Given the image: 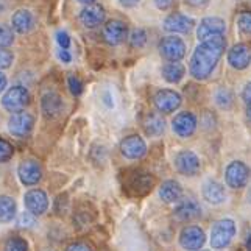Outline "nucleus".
Masks as SVG:
<instances>
[{
  "mask_svg": "<svg viewBox=\"0 0 251 251\" xmlns=\"http://www.w3.org/2000/svg\"><path fill=\"white\" fill-rule=\"evenodd\" d=\"M225 49H226L225 34L201 41V44L195 49L192 58H190V66H189L190 75L195 80H206L214 72V69L220 61Z\"/></svg>",
  "mask_w": 251,
  "mask_h": 251,
  "instance_id": "nucleus-1",
  "label": "nucleus"
},
{
  "mask_svg": "<svg viewBox=\"0 0 251 251\" xmlns=\"http://www.w3.org/2000/svg\"><path fill=\"white\" fill-rule=\"evenodd\" d=\"M154 184H156V179L149 172L133 169L124 173V190L129 197L139 198L149 195Z\"/></svg>",
  "mask_w": 251,
  "mask_h": 251,
  "instance_id": "nucleus-2",
  "label": "nucleus"
},
{
  "mask_svg": "<svg viewBox=\"0 0 251 251\" xmlns=\"http://www.w3.org/2000/svg\"><path fill=\"white\" fill-rule=\"evenodd\" d=\"M236 236V223L231 219H222L217 220L211 228V236H209V242L211 247L214 250H223L226 248L232 239Z\"/></svg>",
  "mask_w": 251,
  "mask_h": 251,
  "instance_id": "nucleus-3",
  "label": "nucleus"
},
{
  "mask_svg": "<svg viewBox=\"0 0 251 251\" xmlns=\"http://www.w3.org/2000/svg\"><path fill=\"white\" fill-rule=\"evenodd\" d=\"M28 103H30V92L25 86L21 84H16L13 88H10L2 97V106L8 112H11V114L24 111Z\"/></svg>",
  "mask_w": 251,
  "mask_h": 251,
  "instance_id": "nucleus-4",
  "label": "nucleus"
},
{
  "mask_svg": "<svg viewBox=\"0 0 251 251\" xmlns=\"http://www.w3.org/2000/svg\"><path fill=\"white\" fill-rule=\"evenodd\" d=\"M250 175L251 170L244 161H232L225 170V181L231 189H242L248 184Z\"/></svg>",
  "mask_w": 251,
  "mask_h": 251,
  "instance_id": "nucleus-5",
  "label": "nucleus"
},
{
  "mask_svg": "<svg viewBox=\"0 0 251 251\" xmlns=\"http://www.w3.org/2000/svg\"><path fill=\"white\" fill-rule=\"evenodd\" d=\"M33 128H34V117L30 112L25 111L14 112L10 117V120H8V131L14 137H19V139L28 137L33 131Z\"/></svg>",
  "mask_w": 251,
  "mask_h": 251,
  "instance_id": "nucleus-6",
  "label": "nucleus"
},
{
  "mask_svg": "<svg viewBox=\"0 0 251 251\" xmlns=\"http://www.w3.org/2000/svg\"><path fill=\"white\" fill-rule=\"evenodd\" d=\"M206 242V234L200 226L187 225L179 232V245L186 251H198L201 250Z\"/></svg>",
  "mask_w": 251,
  "mask_h": 251,
  "instance_id": "nucleus-7",
  "label": "nucleus"
},
{
  "mask_svg": "<svg viewBox=\"0 0 251 251\" xmlns=\"http://www.w3.org/2000/svg\"><path fill=\"white\" fill-rule=\"evenodd\" d=\"M175 167L176 170L184 176H195L201 170V162L200 158L197 156L194 151L190 150H181L175 154Z\"/></svg>",
  "mask_w": 251,
  "mask_h": 251,
  "instance_id": "nucleus-8",
  "label": "nucleus"
},
{
  "mask_svg": "<svg viewBox=\"0 0 251 251\" xmlns=\"http://www.w3.org/2000/svg\"><path fill=\"white\" fill-rule=\"evenodd\" d=\"M153 103L156 109L162 114H170V112L176 111L181 103H183V99L176 91H172V89H161L154 94L153 97Z\"/></svg>",
  "mask_w": 251,
  "mask_h": 251,
  "instance_id": "nucleus-9",
  "label": "nucleus"
},
{
  "mask_svg": "<svg viewBox=\"0 0 251 251\" xmlns=\"http://www.w3.org/2000/svg\"><path fill=\"white\" fill-rule=\"evenodd\" d=\"M159 53L167 61H179L186 55V44L181 38L167 36L159 42Z\"/></svg>",
  "mask_w": 251,
  "mask_h": 251,
  "instance_id": "nucleus-10",
  "label": "nucleus"
},
{
  "mask_svg": "<svg viewBox=\"0 0 251 251\" xmlns=\"http://www.w3.org/2000/svg\"><path fill=\"white\" fill-rule=\"evenodd\" d=\"M203 214V207L194 198H186V200H179V203L176 204L175 211H173V215L178 222H194L197 219H200Z\"/></svg>",
  "mask_w": 251,
  "mask_h": 251,
  "instance_id": "nucleus-11",
  "label": "nucleus"
},
{
  "mask_svg": "<svg viewBox=\"0 0 251 251\" xmlns=\"http://www.w3.org/2000/svg\"><path fill=\"white\" fill-rule=\"evenodd\" d=\"M226 31V22L220 17H204L197 27V38L198 41H206L214 36H222Z\"/></svg>",
  "mask_w": 251,
  "mask_h": 251,
  "instance_id": "nucleus-12",
  "label": "nucleus"
},
{
  "mask_svg": "<svg viewBox=\"0 0 251 251\" xmlns=\"http://www.w3.org/2000/svg\"><path fill=\"white\" fill-rule=\"evenodd\" d=\"M17 176L24 186H36L42 179V167L38 161L27 159L22 161L17 167Z\"/></svg>",
  "mask_w": 251,
  "mask_h": 251,
  "instance_id": "nucleus-13",
  "label": "nucleus"
},
{
  "mask_svg": "<svg viewBox=\"0 0 251 251\" xmlns=\"http://www.w3.org/2000/svg\"><path fill=\"white\" fill-rule=\"evenodd\" d=\"M24 203L27 211H30L33 215H39L46 214L49 209V197L42 189H31L27 194L24 195Z\"/></svg>",
  "mask_w": 251,
  "mask_h": 251,
  "instance_id": "nucleus-14",
  "label": "nucleus"
},
{
  "mask_svg": "<svg viewBox=\"0 0 251 251\" xmlns=\"http://www.w3.org/2000/svg\"><path fill=\"white\" fill-rule=\"evenodd\" d=\"M120 153L124 154L126 159H141L147 154V144L141 136L131 134L126 136L125 139L120 142Z\"/></svg>",
  "mask_w": 251,
  "mask_h": 251,
  "instance_id": "nucleus-15",
  "label": "nucleus"
},
{
  "mask_svg": "<svg viewBox=\"0 0 251 251\" xmlns=\"http://www.w3.org/2000/svg\"><path fill=\"white\" fill-rule=\"evenodd\" d=\"M128 38V27L122 21H108L103 27V39L109 46H119Z\"/></svg>",
  "mask_w": 251,
  "mask_h": 251,
  "instance_id": "nucleus-16",
  "label": "nucleus"
},
{
  "mask_svg": "<svg viewBox=\"0 0 251 251\" xmlns=\"http://www.w3.org/2000/svg\"><path fill=\"white\" fill-rule=\"evenodd\" d=\"M197 117L189 111H183L176 114L172 120V128L176 136L179 137H190L197 129Z\"/></svg>",
  "mask_w": 251,
  "mask_h": 251,
  "instance_id": "nucleus-17",
  "label": "nucleus"
},
{
  "mask_svg": "<svg viewBox=\"0 0 251 251\" xmlns=\"http://www.w3.org/2000/svg\"><path fill=\"white\" fill-rule=\"evenodd\" d=\"M106 19V11L101 5L92 3L86 5L80 13V22L86 28H95L101 25Z\"/></svg>",
  "mask_w": 251,
  "mask_h": 251,
  "instance_id": "nucleus-18",
  "label": "nucleus"
},
{
  "mask_svg": "<svg viewBox=\"0 0 251 251\" xmlns=\"http://www.w3.org/2000/svg\"><path fill=\"white\" fill-rule=\"evenodd\" d=\"M41 111L46 119H56L63 114L64 101L56 92H47L41 99Z\"/></svg>",
  "mask_w": 251,
  "mask_h": 251,
  "instance_id": "nucleus-19",
  "label": "nucleus"
},
{
  "mask_svg": "<svg viewBox=\"0 0 251 251\" xmlns=\"http://www.w3.org/2000/svg\"><path fill=\"white\" fill-rule=\"evenodd\" d=\"M194 25H195V22L192 17L181 14V13H173L166 17L162 27L169 33H189L192 30Z\"/></svg>",
  "mask_w": 251,
  "mask_h": 251,
  "instance_id": "nucleus-20",
  "label": "nucleus"
},
{
  "mask_svg": "<svg viewBox=\"0 0 251 251\" xmlns=\"http://www.w3.org/2000/svg\"><path fill=\"white\" fill-rule=\"evenodd\" d=\"M228 63L236 71H244L251 64V49L247 44H236L228 51Z\"/></svg>",
  "mask_w": 251,
  "mask_h": 251,
  "instance_id": "nucleus-21",
  "label": "nucleus"
},
{
  "mask_svg": "<svg viewBox=\"0 0 251 251\" xmlns=\"http://www.w3.org/2000/svg\"><path fill=\"white\" fill-rule=\"evenodd\" d=\"M34 25H36V19L28 10H17L11 16V28L19 34L30 33L34 28Z\"/></svg>",
  "mask_w": 251,
  "mask_h": 251,
  "instance_id": "nucleus-22",
  "label": "nucleus"
},
{
  "mask_svg": "<svg viewBox=\"0 0 251 251\" xmlns=\"http://www.w3.org/2000/svg\"><path fill=\"white\" fill-rule=\"evenodd\" d=\"M159 198L164 203H178L183 198V187L175 179H167L159 186Z\"/></svg>",
  "mask_w": 251,
  "mask_h": 251,
  "instance_id": "nucleus-23",
  "label": "nucleus"
},
{
  "mask_svg": "<svg viewBox=\"0 0 251 251\" xmlns=\"http://www.w3.org/2000/svg\"><path fill=\"white\" fill-rule=\"evenodd\" d=\"M203 198L209 204H222L226 200V192H225L223 184L217 181H207L203 186Z\"/></svg>",
  "mask_w": 251,
  "mask_h": 251,
  "instance_id": "nucleus-24",
  "label": "nucleus"
},
{
  "mask_svg": "<svg viewBox=\"0 0 251 251\" xmlns=\"http://www.w3.org/2000/svg\"><path fill=\"white\" fill-rule=\"evenodd\" d=\"M142 126H144V131L149 136L159 137L164 133V129H166V122H164V119L158 112H149L144 119Z\"/></svg>",
  "mask_w": 251,
  "mask_h": 251,
  "instance_id": "nucleus-25",
  "label": "nucleus"
},
{
  "mask_svg": "<svg viewBox=\"0 0 251 251\" xmlns=\"http://www.w3.org/2000/svg\"><path fill=\"white\" fill-rule=\"evenodd\" d=\"M186 74V67L178 63V61H169L167 64L162 66V78L167 83H179L183 80V76Z\"/></svg>",
  "mask_w": 251,
  "mask_h": 251,
  "instance_id": "nucleus-26",
  "label": "nucleus"
},
{
  "mask_svg": "<svg viewBox=\"0 0 251 251\" xmlns=\"http://www.w3.org/2000/svg\"><path fill=\"white\" fill-rule=\"evenodd\" d=\"M16 201L8 195H0V223H8L16 217Z\"/></svg>",
  "mask_w": 251,
  "mask_h": 251,
  "instance_id": "nucleus-27",
  "label": "nucleus"
},
{
  "mask_svg": "<svg viewBox=\"0 0 251 251\" xmlns=\"http://www.w3.org/2000/svg\"><path fill=\"white\" fill-rule=\"evenodd\" d=\"M215 103H217L219 108L222 109H231L232 105H234V95H232L229 89L222 88L215 94Z\"/></svg>",
  "mask_w": 251,
  "mask_h": 251,
  "instance_id": "nucleus-28",
  "label": "nucleus"
},
{
  "mask_svg": "<svg viewBox=\"0 0 251 251\" xmlns=\"http://www.w3.org/2000/svg\"><path fill=\"white\" fill-rule=\"evenodd\" d=\"M3 251H28V242L19 236H13L5 242Z\"/></svg>",
  "mask_w": 251,
  "mask_h": 251,
  "instance_id": "nucleus-29",
  "label": "nucleus"
},
{
  "mask_svg": "<svg viewBox=\"0 0 251 251\" xmlns=\"http://www.w3.org/2000/svg\"><path fill=\"white\" fill-rule=\"evenodd\" d=\"M147 39L149 36H147V31L144 28H134L129 34V46L133 49H142L147 44Z\"/></svg>",
  "mask_w": 251,
  "mask_h": 251,
  "instance_id": "nucleus-30",
  "label": "nucleus"
},
{
  "mask_svg": "<svg viewBox=\"0 0 251 251\" xmlns=\"http://www.w3.org/2000/svg\"><path fill=\"white\" fill-rule=\"evenodd\" d=\"M14 42V33L13 28L8 25L0 24V47L8 49Z\"/></svg>",
  "mask_w": 251,
  "mask_h": 251,
  "instance_id": "nucleus-31",
  "label": "nucleus"
},
{
  "mask_svg": "<svg viewBox=\"0 0 251 251\" xmlns=\"http://www.w3.org/2000/svg\"><path fill=\"white\" fill-rule=\"evenodd\" d=\"M36 225V215H33L30 211L27 212H21L19 217H17V226L19 228H25V229H30Z\"/></svg>",
  "mask_w": 251,
  "mask_h": 251,
  "instance_id": "nucleus-32",
  "label": "nucleus"
},
{
  "mask_svg": "<svg viewBox=\"0 0 251 251\" xmlns=\"http://www.w3.org/2000/svg\"><path fill=\"white\" fill-rule=\"evenodd\" d=\"M13 153H14L13 145L6 139H3V137H0V164L10 161L13 158Z\"/></svg>",
  "mask_w": 251,
  "mask_h": 251,
  "instance_id": "nucleus-33",
  "label": "nucleus"
},
{
  "mask_svg": "<svg viewBox=\"0 0 251 251\" xmlns=\"http://www.w3.org/2000/svg\"><path fill=\"white\" fill-rule=\"evenodd\" d=\"M237 25L240 31L244 34H251V11H244L239 14V19H237Z\"/></svg>",
  "mask_w": 251,
  "mask_h": 251,
  "instance_id": "nucleus-34",
  "label": "nucleus"
},
{
  "mask_svg": "<svg viewBox=\"0 0 251 251\" xmlns=\"http://www.w3.org/2000/svg\"><path fill=\"white\" fill-rule=\"evenodd\" d=\"M67 84H69V91H71L72 95H75V97H78V95L83 94V83L81 80L78 78V76H75V75H71L69 76V80H67Z\"/></svg>",
  "mask_w": 251,
  "mask_h": 251,
  "instance_id": "nucleus-35",
  "label": "nucleus"
},
{
  "mask_svg": "<svg viewBox=\"0 0 251 251\" xmlns=\"http://www.w3.org/2000/svg\"><path fill=\"white\" fill-rule=\"evenodd\" d=\"M13 59H14V55H13L11 50L0 47V71L10 67L11 63H13Z\"/></svg>",
  "mask_w": 251,
  "mask_h": 251,
  "instance_id": "nucleus-36",
  "label": "nucleus"
},
{
  "mask_svg": "<svg viewBox=\"0 0 251 251\" xmlns=\"http://www.w3.org/2000/svg\"><path fill=\"white\" fill-rule=\"evenodd\" d=\"M56 41H58L59 49L69 50V47H71V36H69L66 31H58L56 33Z\"/></svg>",
  "mask_w": 251,
  "mask_h": 251,
  "instance_id": "nucleus-37",
  "label": "nucleus"
},
{
  "mask_svg": "<svg viewBox=\"0 0 251 251\" xmlns=\"http://www.w3.org/2000/svg\"><path fill=\"white\" fill-rule=\"evenodd\" d=\"M66 251H94L92 247L86 242H74V244L67 245Z\"/></svg>",
  "mask_w": 251,
  "mask_h": 251,
  "instance_id": "nucleus-38",
  "label": "nucleus"
},
{
  "mask_svg": "<svg viewBox=\"0 0 251 251\" xmlns=\"http://www.w3.org/2000/svg\"><path fill=\"white\" fill-rule=\"evenodd\" d=\"M173 2H175V0H154V5H156L158 10L167 11V10H170V8H172Z\"/></svg>",
  "mask_w": 251,
  "mask_h": 251,
  "instance_id": "nucleus-39",
  "label": "nucleus"
},
{
  "mask_svg": "<svg viewBox=\"0 0 251 251\" xmlns=\"http://www.w3.org/2000/svg\"><path fill=\"white\" fill-rule=\"evenodd\" d=\"M242 100H244L247 105H251V81L247 83L244 91H242Z\"/></svg>",
  "mask_w": 251,
  "mask_h": 251,
  "instance_id": "nucleus-40",
  "label": "nucleus"
},
{
  "mask_svg": "<svg viewBox=\"0 0 251 251\" xmlns=\"http://www.w3.org/2000/svg\"><path fill=\"white\" fill-rule=\"evenodd\" d=\"M184 2L190 6H194V8H203L209 3V0H184Z\"/></svg>",
  "mask_w": 251,
  "mask_h": 251,
  "instance_id": "nucleus-41",
  "label": "nucleus"
},
{
  "mask_svg": "<svg viewBox=\"0 0 251 251\" xmlns=\"http://www.w3.org/2000/svg\"><path fill=\"white\" fill-rule=\"evenodd\" d=\"M58 56H59V59H61L63 63H71V61H72V56H71V53H69V50H63V49H59V51H58Z\"/></svg>",
  "mask_w": 251,
  "mask_h": 251,
  "instance_id": "nucleus-42",
  "label": "nucleus"
},
{
  "mask_svg": "<svg viewBox=\"0 0 251 251\" xmlns=\"http://www.w3.org/2000/svg\"><path fill=\"white\" fill-rule=\"evenodd\" d=\"M119 2H120V5L125 6V8H133V6H136L137 3H139L141 0H119Z\"/></svg>",
  "mask_w": 251,
  "mask_h": 251,
  "instance_id": "nucleus-43",
  "label": "nucleus"
},
{
  "mask_svg": "<svg viewBox=\"0 0 251 251\" xmlns=\"http://www.w3.org/2000/svg\"><path fill=\"white\" fill-rule=\"evenodd\" d=\"M6 84H8V78H6V75L0 71V94H2L6 88Z\"/></svg>",
  "mask_w": 251,
  "mask_h": 251,
  "instance_id": "nucleus-44",
  "label": "nucleus"
},
{
  "mask_svg": "<svg viewBox=\"0 0 251 251\" xmlns=\"http://www.w3.org/2000/svg\"><path fill=\"white\" fill-rule=\"evenodd\" d=\"M247 251H251V232L247 237Z\"/></svg>",
  "mask_w": 251,
  "mask_h": 251,
  "instance_id": "nucleus-45",
  "label": "nucleus"
},
{
  "mask_svg": "<svg viewBox=\"0 0 251 251\" xmlns=\"http://www.w3.org/2000/svg\"><path fill=\"white\" fill-rule=\"evenodd\" d=\"M80 3H84V5H92L95 0H78Z\"/></svg>",
  "mask_w": 251,
  "mask_h": 251,
  "instance_id": "nucleus-46",
  "label": "nucleus"
},
{
  "mask_svg": "<svg viewBox=\"0 0 251 251\" xmlns=\"http://www.w3.org/2000/svg\"><path fill=\"white\" fill-rule=\"evenodd\" d=\"M247 117H248V120L251 122V105H248V108H247Z\"/></svg>",
  "mask_w": 251,
  "mask_h": 251,
  "instance_id": "nucleus-47",
  "label": "nucleus"
},
{
  "mask_svg": "<svg viewBox=\"0 0 251 251\" xmlns=\"http://www.w3.org/2000/svg\"><path fill=\"white\" fill-rule=\"evenodd\" d=\"M248 201L251 203V186H250V190H248Z\"/></svg>",
  "mask_w": 251,
  "mask_h": 251,
  "instance_id": "nucleus-48",
  "label": "nucleus"
},
{
  "mask_svg": "<svg viewBox=\"0 0 251 251\" xmlns=\"http://www.w3.org/2000/svg\"><path fill=\"white\" fill-rule=\"evenodd\" d=\"M198 251H207V250H198Z\"/></svg>",
  "mask_w": 251,
  "mask_h": 251,
  "instance_id": "nucleus-49",
  "label": "nucleus"
}]
</instances>
